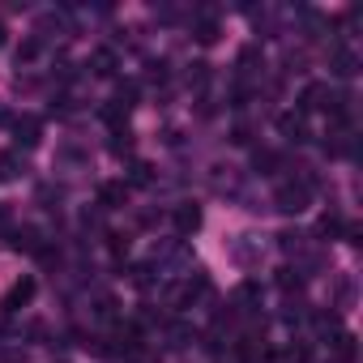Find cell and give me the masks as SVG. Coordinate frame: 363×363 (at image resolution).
<instances>
[{"label":"cell","instance_id":"cell-1","mask_svg":"<svg viewBox=\"0 0 363 363\" xmlns=\"http://www.w3.org/2000/svg\"><path fill=\"white\" fill-rule=\"evenodd\" d=\"M308 201H312V179H308V175H299V179H282L278 193H274V206H278L282 214H303Z\"/></svg>","mask_w":363,"mask_h":363},{"label":"cell","instance_id":"cell-2","mask_svg":"<svg viewBox=\"0 0 363 363\" xmlns=\"http://www.w3.org/2000/svg\"><path fill=\"white\" fill-rule=\"evenodd\" d=\"M35 291H39V282H35V278L26 274V278H18V282H13V286L5 291V299H0V308H5V312L13 316V312H22V308H30V299H35Z\"/></svg>","mask_w":363,"mask_h":363},{"label":"cell","instance_id":"cell-3","mask_svg":"<svg viewBox=\"0 0 363 363\" xmlns=\"http://www.w3.org/2000/svg\"><path fill=\"white\" fill-rule=\"evenodd\" d=\"M329 73H333L337 82H350V77L359 73V52L346 48V43H337V48L329 52Z\"/></svg>","mask_w":363,"mask_h":363},{"label":"cell","instance_id":"cell-4","mask_svg":"<svg viewBox=\"0 0 363 363\" xmlns=\"http://www.w3.org/2000/svg\"><path fill=\"white\" fill-rule=\"evenodd\" d=\"M218 35H223L218 13H214V9H197V13H193V39L210 48V43H218Z\"/></svg>","mask_w":363,"mask_h":363},{"label":"cell","instance_id":"cell-5","mask_svg":"<svg viewBox=\"0 0 363 363\" xmlns=\"http://www.w3.org/2000/svg\"><path fill=\"white\" fill-rule=\"evenodd\" d=\"M9 128H13V137H18V145H39V137H43V124L35 120V116H13L9 120Z\"/></svg>","mask_w":363,"mask_h":363},{"label":"cell","instance_id":"cell-6","mask_svg":"<svg viewBox=\"0 0 363 363\" xmlns=\"http://www.w3.org/2000/svg\"><path fill=\"white\" fill-rule=\"evenodd\" d=\"M325 342H329V354H333L337 363H354L359 346H354V333H350V329H337V333H329Z\"/></svg>","mask_w":363,"mask_h":363},{"label":"cell","instance_id":"cell-7","mask_svg":"<svg viewBox=\"0 0 363 363\" xmlns=\"http://www.w3.org/2000/svg\"><path fill=\"white\" fill-rule=\"evenodd\" d=\"M278 133L286 137V141H308V120H303V111H282L278 116Z\"/></svg>","mask_w":363,"mask_h":363},{"label":"cell","instance_id":"cell-8","mask_svg":"<svg viewBox=\"0 0 363 363\" xmlns=\"http://www.w3.org/2000/svg\"><path fill=\"white\" fill-rule=\"evenodd\" d=\"M128 201V184L124 179H107V184H99V206L103 210H120Z\"/></svg>","mask_w":363,"mask_h":363},{"label":"cell","instance_id":"cell-9","mask_svg":"<svg viewBox=\"0 0 363 363\" xmlns=\"http://www.w3.org/2000/svg\"><path fill=\"white\" fill-rule=\"evenodd\" d=\"M197 227H201V206H193V201L175 206V231H179V235H193Z\"/></svg>","mask_w":363,"mask_h":363},{"label":"cell","instance_id":"cell-10","mask_svg":"<svg viewBox=\"0 0 363 363\" xmlns=\"http://www.w3.org/2000/svg\"><path fill=\"white\" fill-rule=\"evenodd\" d=\"M90 69H94V77H116L120 60H116L111 48H94V52H90Z\"/></svg>","mask_w":363,"mask_h":363},{"label":"cell","instance_id":"cell-11","mask_svg":"<svg viewBox=\"0 0 363 363\" xmlns=\"http://www.w3.org/2000/svg\"><path fill=\"white\" fill-rule=\"evenodd\" d=\"M22 171H26V162L18 150H0V184H13Z\"/></svg>","mask_w":363,"mask_h":363},{"label":"cell","instance_id":"cell-12","mask_svg":"<svg viewBox=\"0 0 363 363\" xmlns=\"http://www.w3.org/2000/svg\"><path fill=\"white\" fill-rule=\"evenodd\" d=\"M189 342H197V329H193L189 320H171V325H167V346L179 350V346H189Z\"/></svg>","mask_w":363,"mask_h":363},{"label":"cell","instance_id":"cell-13","mask_svg":"<svg viewBox=\"0 0 363 363\" xmlns=\"http://www.w3.org/2000/svg\"><path fill=\"white\" fill-rule=\"evenodd\" d=\"M9 248H18V252H39V231H35V227H13V231H9Z\"/></svg>","mask_w":363,"mask_h":363},{"label":"cell","instance_id":"cell-14","mask_svg":"<svg viewBox=\"0 0 363 363\" xmlns=\"http://www.w3.org/2000/svg\"><path fill=\"white\" fill-rule=\"evenodd\" d=\"M235 303H240V312H257V308H261V286H257V282H240Z\"/></svg>","mask_w":363,"mask_h":363},{"label":"cell","instance_id":"cell-15","mask_svg":"<svg viewBox=\"0 0 363 363\" xmlns=\"http://www.w3.org/2000/svg\"><path fill=\"white\" fill-rule=\"evenodd\" d=\"M252 162H257V171H261V175H274V171L282 167V158H278L274 150H257V154H252Z\"/></svg>","mask_w":363,"mask_h":363},{"label":"cell","instance_id":"cell-16","mask_svg":"<svg viewBox=\"0 0 363 363\" xmlns=\"http://www.w3.org/2000/svg\"><path fill=\"white\" fill-rule=\"evenodd\" d=\"M261 350H265V346H261V337H257V333H244V337L235 342V354H240V359H257Z\"/></svg>","mask_w":363,"mask_h":363},{"label":"cell","instance_id":"cell-17","mask_svg":"<svg viewBox=\"0 0 363 363\" xmlns=\"http://www.w3.org/2000/svg\"><path fill=\"white\" fill-rule=\"evenodd\" d=\"M39 48H43V43H39V39H26V43H22V48H18V69H22V65H30V60H35V56H39Z\"/></svg>","mask_w":363,"mask_h":363},{"label":"cell","instance_id":"cell-18","mask_svg":"<svg viewBox=\"0 0 363 363\" xmlns=\"http://www.w3.org/2000/svg\"><path fill=\"white\" fill-rule=\"evenodd\" d=\"M111 150H116V154H128V150H133V133H128V128H116V133H111Z\"/></svg>","mask_w":363,"mask_h":363},{"label":"cell","instance_id":"cell-19","mask_svg":"<svg viewBox=\"0 0 363 363\" xmlns=\"http://www.w3.org/2000/svg\"><path fill=\"white\" fill-rule=\"evenodd\" d=\"M316 231H320V235H329V240H333V235H342V231H346V227H342V218H337V214H325V218H320V227H316Z\"/></svg>","mask_w":363,"mask_h":363},{"label":"cell","instance_id":"cell-20","mask_svg":"<svg viewBox=\"0 0 363 363\" xmlns=\"http://www.w3.org/2000/svg\"><path fill=\"white\" fill-rule=\"evenodd\" d=\"M278 286H282V291H299V286H303L299 269H282V274H278Z\"/></svg>","mask_w":363,"mask_h":363},{"label":"cell","instance_id":"cell-21","mask_svg":"<svg viewBox=\"0 0 363 363\" xmlns=\"http://www.w3.org/2000/svg\"><path fill=\"white\" fill-rule=\"evenodd\" d=\"M308 359H312V350H308V342H299V346L291 342V346H286V363H308Z\"/></svg>","mask_w":363,"mask_h":363},{"label":"cell","instance_id":"cell-22","mask_svg":"<svg viewBox=\"0 0 363 363\" xmlns=\"http://www.w3.org/2000/svg\"><path fill=\"white\" fill-rule=\"evenodd\" d=\"M206 82H210V65H201V60H197V65L189 69V86H206Z\"/></svg>","mask_w":363,"mask_h":363},{"label":"cell","instance_id":"cell-23","mask_svg":"<svg viewBox=\"0 0 363 363\" xmlns=\"http://www.w3.org/2000/svg\"><path fill=\"white\" fill-rule=\"evenodd\" d=\"M154 179V167L150 162H133V184H150Z\"/></svg>","mask_w":363,"mask_h":363},{"label":"cell","instance_id":"cell-24","mask_svg":"<svg viewBox=\"0 0 363 363\" xmlns=\"http://www.w3.org/2000/svg\"><path fill=\"white\" fill-rule=\"evenodd\" d=\"M94 312H99V320H111V316H116V299H111V295H103Z\"/></svg>","mask_w":363,"mask_h":363},{"label":"cell","instance_id":"cell-25","mask_svg":"<svg viewBox=\"0 0 363 363\" xmlns=\"http://www.w3.org/2000/svg\"><path fill=\"white\" fill-rule=\"evenodd\" d=\"M0 231H13V214H9V206H0Z\"/></svg>","mask_w":363,"mask_h":363},{"label":"cell","instance_id":"cell-26","mask_svg":"<svg viewBox=\"0 0 363 363\" xmlns=\"http://www.w3.org/2000/svg\"><path fill=\"white\" fill-rule=\"evenodd\" d=\"M0 48H5V26H0Z\"/></svg>","mask_w":363,"mask_h":363}]
</instances>
